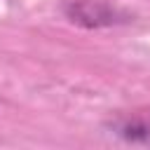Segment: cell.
Masks as SVG:
<instances>
[{
	"mask_svg": "<svg viewBox=\"0 0 150 150\" xmlns=\"http://www.w3.org/2000/svg\"><path fill=\"white\" fill-rule=\"evenodd\" d=\"M68 14L73 16V21L87 23V26H101V23H110L112 21V12L103 5V0H77V9H68Z\"/></svg>",
	"mask_w": 150,
	"mask_h": 150,
	"instance_id": "obj_1",
	"label": "cell"
},
{
	"mask_svg": "<svg viewBox=\"0 0 150 150\" xmlns=\"http://www.w3.org/2000/svg\"><path fill=\"white\" fill-rule=\"evenodd\" d=\"M117 134L131 143H150V117H129L117 124Z\"/></svg>",
	"mask_w": 150,
	"mask_h": 150,
	"instance_id": "obj_2",
	"label": "cell"
}]
</instances>
